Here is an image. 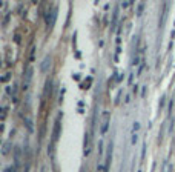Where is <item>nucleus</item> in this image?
Instances as JSON below:
<instances>
[{"label": "nucleus", "instance_id": "f257e3e1", "mask_svg": "<svg viewBox=\"0 0 175 172\" xmlns=\"http://www.w3.org/2000/svg\"><path fill=\"white\" fill-rule=\"evenodd\" d=\"M60 120H62V114L57 115L56 121H54V129H52V143H56L59 140V135H60Z\"/></svg>", "mask_w": 175, "mask_h": 172}, {"label": "nucleus", "instance_id": "f03ea898", "mask_svg": "<svg viewBox=\"0 0 175 172\" xmlns=\"http://www.w3.org/2000/svg\"><path fill=\"white\" fill-rule=\"evenodd\" d=\"M32 74H34V69L28 68L26 69V76H25V79H23V91L29 89V85H31V80H32Z\"/></svg>", "mask_w": 175, "mask_h": 172}, {"label": "nucleus", "instance_id": "7ed1b4c3", "mask_svg": "<svg viewBox=\"0 0 175 172\" xmlns=\"http://www.w3.org/2000/svg\"><path fill=\"white\" fill-rule=\"evenodd\" d=\"M109 120H111V115L108 111H103L102 114V134H106L108 128H109Z\"/></svg>", "mask_w": 175, "mask_h": 172}, {"label": "nucleus", "instance_id": "20e7f679", "mask_svg": "<svg viewBox=\"0 0 175 172\" xmlns=\"http://www.w3.org/2000/svg\"><path fill=\"white\" fill-rule=\"evenodd\" d=\"M111 160H112V143L108 147V154H106V161H105V170L103 172H109V166H111Z\"/></svg>", "mask_w": 175, "mask_h": 172}, {"label": "nucleus", "instance_id": "39448f33", "mask_svg": "<svg viewBox=\"0 0 175 172\" xmlns=\"http://www.w3.org/2000/svg\"><path fill=\"white\" fill-rule=\"evenodd\" d=\"M49 65H51V57L46 56V57H45V60H43V63H42V66H40L42 72H48V66H49Z\"/></svg>", "mask_w": 175, "mask_h": 172}, {"label": "nucleus", "instance_id": "423d86ee", "mask_svg": "<svg viewBox=\"0 0 175 172\" xmlns=\"http://www.w3.org/2000/svg\"><path fill=\"white\" fill-rule=\"evenodd\" d=\"M138 129H140V123H138V121H135V123H134V126H132V134H137V132H138Z\"/></svg>", "mask_w": 175, "mask_h": 172}, {"label": "nucleus", "instance_id": "0eeeda50", "mask_svg": "<svg viewBox=\"0 0 175 172\" xmlns=\"http://www.w3.org/2000/svg\"><path fill=\"white\" fill-rule=\"evenodd\" d=\"M2 152H3V155H6V154L9 152V144H8V143L3 144V151H2Z\"/></svg>", "mask_w": 175, "mask_h": 172}, {"label": "nucleus", "instance_id": "6e6552de", "mask_svg": "<svg viewBox=\"0 0 175 172\" xmlns=\"http://www.w3.org/2000/svg\"><path fill=\"white\" fill-rule=\"evenodd\" d=\"M26 126H28V129H29V132H32V121H31L29 118H26Z\"/></svg>", "mask_w": 175, "mask_h": 172}, {"label": "nucleus", "instance_id": "1a4fd4ad", "mask_svg": "<svg viewBox=\"0 0 175 172\" xmlns=\"http://www.w3.org/2000/svg\"><path fill=\"white\" fill-rule=\"evenodd\" d=\"M143 8H144V3H140V5H138V11H137V15H141V12H143Z\"/></svg>", "mask_w": 175, "mask_h": 172}, {"label": "nucleus", "instance_id": "9d476101", "mask_svg": "<svg viewBox=\"0 0 175 172\" xmlns=\"http://www.w3.org/2000/svg\"><path fill=\"white\" fill-rule=\"evenodd\" d=\"M137 140H138V134H132V140H131V143H132V144H135V143H137Z\"/></svg>", "mask_w": 175, "mask_h": 172}, {"label": "nucleus", "instance_id": "9b49d317", "mask_svg": "<svg viewBox=\"0 0 175 172\" xmlns=\"http://www.w3.org/2000/svg\"><path fill=\"white\" fill-rule=\"evenodd\" d=\"M98 149H100V155H103V141H98Z\"/></svg>", "mask_w": 175, "mask_h": 172}, {"label": "nucleus", "instance_id": "f8f14e48", "mask_svg": "<svg viewBox=\"0 0 175 172\" xmlns=\"http://www.w3.org/2000/svg\"><path fill=\"white\" fill-rule=\"evenodd\" d=\"M9 77H11V74H9V72H8V74H5V77L2 79V82H3V83H6V82L9 80Z\"/></svg>", "mask_w": 175, "mask_h": 172}, {"label": "nucleus", "instance_id": "ddd939ff", "mask_svg": "<svg viewBox=\"0 0 175 172\" xmlns=\"http://www.w3.org/2000/svg\"><path fill=\"white\" fill-rule=\"evenodd\" d=\"M144 154H146V144H143L141 147V160H144Z\"/></svg>", "mask_w": 175, "mask_h": 172}, {"label": "nucleus", "instance_id": "4468645a", "mask_svg": "<svg viewBox=\"0 0 175 172\" xmlns=\"http://www.w3.org/2000/svg\"><path fill=\"white\" fill-rule=\"evenodd\" d=\"M5 172H15V167H14V166H9V167H8Z\"/></svg>", "mask_w": 175, "mask_h": 172}, {"label": "nucleus", "instance_id": "2eb2a0df", "mask_svg": "<svg viewBox=\"0 0 175 172\" xmlns=\"http://www.w3.org/2000/svg\"><path fill=\"white\" fill-rule=\"evenodd\" d=\"M129 5H132V2H124V3H121V6H123V8H128Z\"/></svg>", "mask_w": 175, "mask_h": 172}, {"label": "nucleus", "instance_id": "dca6fc26", "mask_svg": "<svg viewBox=\"0 0 175 172\" xmlns=\"http://www.w3.org/2000/svg\"><path fill=\"white\" fill-rule=\"evenodd\" d=\"M72 79H74V80H80V76H79V74H74Z\"/></svg>", "mask_w": 175, "mask_h": 172}]
</instances>
